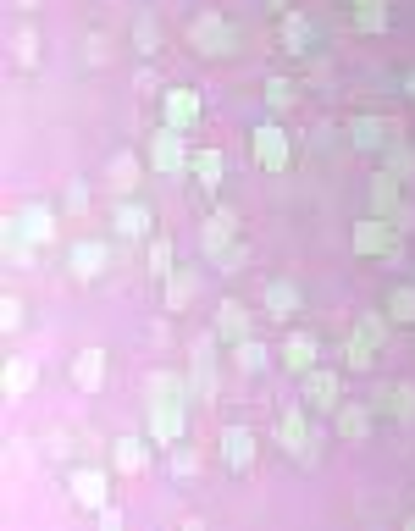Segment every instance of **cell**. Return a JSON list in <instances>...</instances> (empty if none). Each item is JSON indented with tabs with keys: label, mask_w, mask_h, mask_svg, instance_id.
Returning a JSON list of instances; mask_svg holds the SVG:
<instances>
[{
	"label": "cell",
	"mask_w": 415,
	"mask_h": 531,
	"mask_svg": "<svg viewBox=\"0 0 415 531\" xmlns=\"http://www.w3.org/2000/svg\"><path fill=\"white\" fill-rule=\"evenodd\" d=\"M388 332H393V316H388V310H366V316L349 327L344 366H349V371H371V366H377V354L388 349Z\"/></svg>",
	"instance_id": "cell-1"
},
{
	"label": "cell",
	"mask_w": 415,
	"mask_h": 531,
	"mask_svg": "<svg viewBox=\"0 0 415 531\" xmlns=\"http://www.w3.org/2000/svg\"><path fill=\"white\" fill-rule=\"evenodd\" d=\"M189 50L194 56H211V61H227L238 50V34H233V23H227L216 6H205V12H194L189 17Z\"/></svg>",
	"instance_id": "cell-2"
},
{
	"label": "cell",
	"mask_w": 415,
	"mask_h": 531,
	"mask_svg": "<svg viewBox=\"0 0 415 531\" xmlns=\"http://www.w3.org/2000/svg\"><path fill=\"white\" fill-rule=\"evenodd\" d=\"M349 244L366 260H388V266L404 260V233H399L393 216H366V222H355V238H349Z\"/></svg>",
	"instance_id": "cell-3"
},
{
	"label": "cell",
	"mask_w": 415,
	"mask_h": 531,
	"mask_svg": "<svg viewBox=\"0 0 415 531\" xmlns=\"http://www.w3.org/2000/svg\"><path fill=\"white\" fill-rule=\"evenodd\" d=\"M216 332H205V338H194V354H189V399L194 404H216V393H222V366H216Z\"/></svg>",
	"instance_id": "cell-4"
},
{
	"label": "cell",
	"mask_w": 415,
	"mask_h": 531,
	"mask_svg": "<svg viewBox=\"0 0 415 531\" xmlns=\"http://www.w3.org/2000/svg\"><path fill=\"white\" fill-rule=\"evenodd\" d=\"M144 432H150L155 449H172L189 432V404L183 399H144Z\"/></svg>",
	"instance_id": "cell-5"
},
{
	"label": "cell",
	"mask_w": 415,
	"mask_h": 531,
	"mask_svg": "<svg viewBox=\"0 0 415 531\" xmlns=\"http://www.w3.org/2000/svg\"><path fill=\"white\" fill-rule=\"evenodd\" d=\"M144 161H150V172H161V177H178V172H189V161H194V150L183 144V133L178 128H155L150 133V144H144Z\"/></svg>",
	"instance_id": "cell-6"
},
{
	"label": "cell",
	"mask_w": 415,
	"mask_h": 531,
	"mask_svg": "<svg viewBox=\"0 0 415 531\" xmlns=\"http://www.w3.org/2000/svg\"><path fill=\"white\" fill-rule=\"evenodd\" d=\"M56 227H61V211L56 205H23L12 222V249H45L56 244Z\"/></svg>",
	"instance_id": "cell-7"
},
{
	"label": "cell",
	"mask_w": 415,
	"mask_h": 531,
	"mask_svg": "<svg viewBox=\"0 0 415 531\" xmlns=\"http://www.w3.org/2000/svg\"><path fill=\"white\" fill-rule=\"evenodd\" d=\"M249 155H255V166L261 172H288V161H294V139H288L277 122H261V128L249 133Z\"/></svg>",
	"instance_id": "cell-8"
},
{
	"label": "cell",
	"mask_w": 415,
	"mask_h": 531,
	"mask_svg": "<svg viewBox=\"0 0 415 531\" xmlns=\"http://www.w3.org/2000/svg\"><path fill=\"white\" fill-rule=\"evenodd\" d=\"M299 399L310 404V415H332L344 404V377L327 371V366H310L305 377H299Z\"/></svg>",
	"instance_id": "cell-9"
},
{
	"label": "cell",
	"mask_w": 415,
	"mask_h": 531,
	"mask_svg": "<svg viewBox=\"0 0 415 531\" xmlns=\"http://www.w3.org/2000/svg\"><path fill=\"white\" fill-rule=\"evenodd\" d=\"M377 404H366V399H344L338 410H332V432L344 437V443H366L371 432H377Z\"/></svg>",
	"instance_id": "cell-10"
},
{
	"label": "cell",
	"mask_w": 415,
	"mask_h": 531,
	"mask_svg": "<svg viewBox=\"0 0 415 531\" xmlns=\"http://www.w3.org/2000/svg\"><path fill=\"white\" fill-rule=\"evenodd\" d=\"M216 454H222V465L233 476H249V471H255V460H261V443H255L249 426H227L222 443H216Z\"/></svg>",
	"instance_id": "cell-11"
},
{
	"label": "cell",
	"mask_w": 415,
	"mask_h": 531,
	"mask_svg": "<svg viewBox=\"0 0 415 531\" xmlns=\"http://www.w3.org/2000/svg\"><path fill=\"white\" fill-rule=\"evenodd\" d=\"M277 449L316 460V449H310V404H288V410L277 415Z\"/></svg>",
	"instance_id": "cell-12"
},
{
	"label": "cell",
	"mask_w": 415,
	"mask_h": 531,
	"mask_svg": "<svg viewBox=\"0 0 415 531\" xmlns=\"http://www.w3.org/2000/svg\"><path fill=\"white\" fill-rule=\"evenodd\" d=\"M233 244H238V211L216 205V211L200 222V255H205V260H216V255H227Z\"/></svg>",
	"instance_id": "cell-13"
},
{
	"label": "cell",
	"mask_w": 415,
	"mask_h": 531,
	"mask_svg": "<svg viewBox=\"0 0 415 531\" xmlns=\"http://www.w3.org/2000/svg\"><path fill=\"white\" fill-rule=\"evenodd\" d=\"M277 360H283V371H294V377H305L310 366H321V338L310 327H294L283 338V349H277Z\"/></svg>",
	"instance_id": "cell-14"
},
{
	"label": "cell",
	"mask_w": 415,
	"mask_h": 531,
	"mask_svg": "<svg viewBox=\"0 0 415 531\" xmlns=\"http://www.w3.org/2000/svg\"><path fill=\"white\" fill-rule=\"evenodd\" d=\"M200 117H205V100H200V89H166V95H161V122H166V128L189 133Z\"/></svg>",
	"instance_id": "cell-15"
},
{
	"label": "cell",
	"mask_w": 415,
	"mask_h": 531,
	"mask_svg": "<svg viewBox=\"0 0 415 531\" xmlns=\"http://www.w3.org/2000/svg\"><path fill=\"white\" fill-rule=\"evenodd\" d=\"M111 227H117V238L122 244H139V238H150L155 233V216H150V205L144 200H117V211H111Z\"/></svg>",
	"instance_id": "cell-16"
},
{
	"label": "cell",
	"mask_w": 415,
	"mask_h": 531,
	"mask_svg": "<svg viewBox=\"0 0 415 531\" xmlns=\"http://www.w3.org/2000/svg\"><path fill=\"white\" fill-rule=\"evenodd\" d=\"M106 260H111V244L106 238H78L67 255V272L78 277V283H95L100 272H106Z\"/></svg>",
	"instance_id": "cell-17"
},
{
	"label": "cell",
	"mask_w": 415,
	"mask_h": 531,
	"mask_svg": "<svg viewBox=\"0 0 415 531\" xmlns=\"http://www.w3.org/2000/svg\"><path fill=\"white\" fill-rule=\"evenodd\" d=\"M366 211L371 216H399L404 211V177H393L388 166H382V172L366 183Z\"/></svg>",
	"instance_id": "cell-18"
},
{
	"label": "cell",
	"mask_w": 415,
	"mask_h": 531,
	"mask_svg": "<svg viewBox=\"0 0 415 531\" xmlns=\"http://www.w3.org/2000/svg\"><path fill=\"white\" fill-rule=\"evenodd\" d=\"M393 133H399V128H393L388 117H371V111L349 117V144H355V150H366V155H382V150H388Z\"/></svg>",
	"instance_id": "cell-19"
},
{
	"label": "cell",
	"mask_w": 415,
	"mask_h": 531,
	"mask_svg": "<svg viewBox=\"0 0 415 531\" xmlns=\"http://www.w3.org/2000/svg\"><path fill=\"white\" fill-rule=\"evenodd\" d=\"M67 487H72V498H78V509H106V498H111L106 471H95V465H72Z\"/></svg>",
	"instance_id": "cell-20"
},
{
	"label": "cell",
	"mask_w": 415,
	"mask_h": 531,
	"mask_svg": "<svg viewBox=\"0 0 415 531\" xmlns=\"http://www.w3.org/2000/svg\"><path fill=\"white\" fill-rule=\"evenodd\" d=\"M67 377H72V388H78V393H100V388H106V349H95V343L78 349V354H72V366H67Z\"/></svg>",
	"instance_id": "cell-21"
},
{
	"label": "cell",
	"mask_w": 415,
	"mask_h": 531,
	"mask_svg": "<svg viewBox=\"0 0 415 531\" xmlns=\"http://www.w3.org/2000/svg\"><path fill=\"white\" fill-rule=\"evenodd\" d=\"M299 305H305V294H299V283H288V277H272V283H266V294H261V310L272 321H294L299 316Z\"/></svg>",
	"instance_id": "cell-22"
},
{
	"label": "cell",
	"mask_w": 415,
	"mask_h": 531,
	"mask_svg": "<svg viewBox=\"0 0 415 531\" xmlns=\"http://www.w3.org/2000/svg\"><path fill=\"white\" fill-rule=\"evenodd\" d=\"M111 471H122V476H144V471H150V432H144V437L122 432L117 443H111Z\"/></svg>",
	"instance_id": "cell-23"
},
{
	"label": "cell",
	"mask_w": 415,
	"mask_h": 531,
	"mask_svg": "<svg viewBox=\"0 0 415 531\" xmlns=\"http://www.w3.org/2000/svg\"><path fill=\"white\" fill-rule=\"evenodd\" d=\"M39 377H45V371H39V360H34V354H6L0 388L12 393V399H23V393H34V388H39Z\"/></svg>",
	"instance_id": "cell-24"
},
{
	"label": "cell",
	"mask_w": 415,
	"mask_h": 531,
	"mask_svg": "<svg viewBox=\"0 0 415 531\" xmlns=\"http://www.w3.org/2000/svg\"><path fill=\"white\" fill-rule=\"evenodd\" d=\"M371 404H377L382 415H393L399 426H415V382H393V388H377V393H371Z\"/></svg>",
	"instance_id": "cell-25"
},
{
	"label": "cell",
	"mask_w": 415,
	"mask_h": 531,
	"mask_svg": "<svg viewBox=\"0 0 415 531\" xmlns=\"http://www.w3.org/2000/svg\"><path fill=\"white\" fill-rule=\"evenodd\" d=\"M144 399H183V404H194L189 399V371H166V366L144 371Z\"/></svg>",
	"instance_id": "cell-26"
},
{
	"label": "cell",
	"mask_w": 415,
	"mask_h": 531,
	"mask_svg": "<svg viewBox=\"0 0 415 531\" xmlns=\"http://www.w3.org/2000/svg\"><path fill=\"white\" fill-rule=\"evenodd\" d=\"M189 177L200 183L205 194H216L222 189V177H227V155L216 150V144H205V150H194V161H189Z\"/></svg>",
	"instance_id": "cell-27"
},
{
	"label": "cell",
	"mask_w": 415,
	"mask_h": 531,
	"mask_svg": "<svg viewBox=\"0 0 415 531\" xmlns=\"http://www.w3.org/2000/svg\"><path fill=\"white\" fill-rule=\"evenodd\" d=\"M211 332H216V338H222V343H238V338H249V332H255V327H249V310L238 305V299H222V305H216V321H211Z\"/></svg>",
	"instance_id": "cell-28"
},
{
	"label": "cell",
	"mask_w": 415,
	"mask_h": 531,
	"mask_svg": "<svg viewBox=\"0 0 415 531\" xmlns=\"http://www.w3.org/2000/svg\"><path fill=\"white\" fill-rule=\"evenodd\" d=\"M139 172H144V166H139V155H133V150H117L106 161V183L117 189V200H128V194L139 189Z\"/></svg>",
	"instance_id": "cell-29"
},
{
	"label": "cell",
	"mask_w": 415,
	"mask_h": 531,
	"mask_svg": "<svg viewBox=\"0 0 415 531\" xmlns=\"http://www.w3.org/2000/svg\"><path fill=\"white\" fill-rule=\"evenodd\" d=\"M178 266V249H172V238H161V233H150L144 238V272L155 277V283H166V272Z\"/></svg>",
	"instance_id": "cell-30"
},
{
	"label": "cell",
	"mask_w": 415,
	"mask_h": 531,
	"mask_svg": "<svg viewBox=\"0 0 415 531\" xmlns=\"http://www.w3.org/2000/svg\"><path fill=\"white\" fill-rule=\"evenodd\" d=\"M194 294H200V277H194L189 266H172V272H166V316H172V310H189Z\"/></svg>",
	"instance_id": "cell-31"
},
{
	"label": "cell",
	"mask_w": 415,
	"mask_h": 531,
	"mask_svg": "<svg viewBox=\"0 0 415 531\" xmlns=\"http://www.w3.org/2000/svg\"><path fill=\"white\" fill-rule=\"evenodd\" d=\"M233 366L244 371V377H255V371L272 366V349H266V343L255 338V332H249V338H238V343H233Z\"/></svg>",
	"instance_id": "cell-32"
},
{
	"label": "cell",
	"mask_w": 415,
	"mask_h": 531,
	"mask_svg": "<svg viewBox=\"0 0 415 531\" xmlns=\"http://www.w3.org/2000/svg\"><path fill=\"white\" fill-rule=\"evenodd\" d=\"M382 166H388L393 177H404V183H410V177H415V144L404 139V133H393L388 150H382Z\"/></svg>",
	"instance_id": "cell-33"
},
{
	"label": "cell",
	"mask_w": 415,
	"mask_h": 531,
	"mask_svg": "<svg viewBox=\"0 0 415 531\" xmlns=\"http://www.w3.org/2000/svg\"><path fill=\"white\" fill-rule=\"evenodd\" d=\"M310 39H316V28H310L305 12H283V50L288 56H299V50H310Z\"/></svg>",
	"instance_id": "cell-34"
},
{
	"label": "cell",
	"mask_w": 415,
	"mask_h": 531,
	"mask_svg": "<svg viewBox=\"0 0 415 531\" xmlns=\"http://www.w3.org/2000/svg\"><path fill=\"white\" fill-rule=\"evenodd\" d=\"M355 34H388V0H355Z\"/></svg>",
	"instance_id": "cell-35"
},
{
	"label": "cell",
	"mask_w": 415,
	"mask_h": 531,
	"mask_svg": "<svg viewBox=\"0 0 415 531\" xmlns=\"http://www.w3.org/2000/svg\"><path fill=\"white\" fill-rule=\"evenodd\" d=\"M200 449H189V443H172V449H166V471L178 476V482H189V476H200Z\"/></svg>",
	"instance_id": "cell-36"
},
{
	"label": "cell",
	"mask_w": 415,
	"mask_h": 531,
	"mask_svg": "<svg viewBox=\"0 0 415 531\" xmlns=\"http://www.w3.org/2000/svg\"><path fill=\"white\" fill-rule=\"evenodd\" d=\"M133 45H139V56H155V50L166 45V34H161V23H155L150 12H139L133 17Z\"/></svg>",
	"instance_id": "cell-37"
},
{
	"label": "cell",
	"mask_w": 415,
	"mask_h": 531,
	"mask_svg": "<svg viewBox=\"0 0 415 531\" xmlns=\"http://www.w3.org/2000/svg\"><path fill=\"white\" fill-rule=\"evenodd\" d=\"M12 61H17V67H39V28H17V34H12Z\"/></svg>",
	"instance_id": "cell-38"
},
{
	"label": "cell",
	"mask_w": 415,
	"mask_h": 531,
	"mask_svg": "<svg viewBox=\"0 0 415 531\" xmlns=\"http://www.w3.org/2000/svg\"><path fill=\"white\" fill-rule=\"evenodd\" d=\"M388 316L399 321V327H415V283H399L388 294Z\"/></svg>",
	"instance_id": "cell-39"
},
{
	"label": "cell",
	"mask_w": 415,
	"mask_h": 531,
	"mask_svg": "<svg viewBox=\"0 0 415 531\" xmlns=\"http://www.w3.org/2000/svg\"><path fill=\"white\" fill-rule=\"evenodd\" d=\"M261 95H266V106H272V111H288V106H294V78H283V72H277V78H266V89H261Z\"/></svg>",
	"instance_id": "cell-40"
},
{
	"label": "cell",
	"mask_w": 415,
	"mask_h": 531,
	"mask_svg": "<svg viewBox=\"0 0 415 531\" xmlns=\"http://www.w3.org/2000/svg\"><path fill=\"white\" fill-rule=\"evenodd\" d=\"M211 266H216V272H222V277H238V272H244V266H249V244H233V249H227V255H216Z\"/></svg>",
	"instance_id": "cell-41"
},
{
	"label": "cell",
	"mask_w": 415,
	"mask_h": 531,
	"mask_svg": "<svg viewBox=\"0 0 415 531\" xmlns=\"http://www.w3.org/2000/svg\"><path fill=\"white\" fill-rule=\"evenodd\" d=\"M83 61H89V67H106V61H111V39L106 34H89V39H83Z\"/></svg>",
	"instance_id": "cell-42"
},
{
	"label": "cell",
	"mask_w": 415,
	"mask_h": 531,
	"mask_svg": "<svg viewBox=\"0 0 415 531\" xmlns=\"http://www.w3.org/2000/svg\"><path fill=\"white\" fill-rule=\"evenodd\" d=\"M61 211H67V216H83V211H89V189H83V183H67V194H61Z\"/></svg>",
	"instance_id": "cell-43"
},
{
	"label": "cell",
	"mask_w": 415,
	"mask_h": 531,
	"mask_svg": "<svg viewBox=\"0 0 415 531\" xmlns=\"http://www.w3.org/2000/svg\"><path fill=\"white\" fill-rule=\"evenodd\" d=\"M45 449H50V460H61V465H67V460H72V437H67V432H50V443H45Z\"/></svg>",
	"instance_id": "cell-44"
},
{
	"label": "cell",
	"mask_w": 415,
	"mask_h": 531,
	"mask_svg": "<svg viewBox=\"0 0 415 531\" xmlns=\"http://www.w3.org/2000/svg\"><path fill=\"white\" fill-rule=\"evenodd\" d=\"M133 83H139V95H166V89H161V78H155L150 67H139V72H133Z\"/></svg>",
	"instance_id": "cell-45"
},
{
	"label": "cell",
	"mask_w": 415,
	"mask_h": 531,
	"mask_svg": "<svg viewBox=\"0 0 415 531\" xmlns=\"http://www.w3.org/2000/svg\"><path fill=\"white\" fill-rule=\"evenodd\" d=\"M150 343H155V349H166V343H172V321H166V316L150 321Z\"/></svg>",
	"instance_id": "cell-46"
},
{
	"label": "cell",
	"mask_w": 415,
	"mask_h": 531,
	"mask_svg": "<svg viewBox=\"0 0 415 531\" xmlns=\"http://www.w3.org/2000/svg\"><path fill=\"white\" fill-rule=\"evenodd\" d=\"M23 327V305H17V294H6V332Z\"/></svg>",
	"instance_id": "cell-47"
},
{
	"label": "cell",
	"mask_w": 415,
	"mask_h": 531,
	"mask_svg": "<svg viewBox=\"0 0 415 531\" xmlns=\"http://www.w3.org/2000/svg\"><path fill=\"white\" fill-rule=\"evenodd\" d=\"M95 520H100V531H117V526H122V515H117L111 504H106V509H95Z\"/></svg>",
	"instance_id": "cell-48"
},
{
	"label": "cell",
	"mask_w": 415,
	"mask_h": 531,
	"mask_svg": "<svg viewBox=\"0 0 415 531\" xmlns=\"http://www.w3.org/2000/svg\"><path fill=\"white\" fill-rule=\"evenodd\" d=\"M404 95H410V106H415V72H410V78H404Z\"/></svg>",
	"instance_id": "cell-49"
},
{
	"label": "cell",
	"mask_w": 415,
	"mask_h": 531,
	"mask_svg": "<svg viewBox=\"0 0 415 531\" xmlns=\"http://www.w3.org/2000/svg\"><path fill=\"white\" fill-rule=\"evenodd\" d=\"M404 531H415V509H410V515H404Z\"/></svg>",
	"instance_id": "cell-50"
},
{
	"label": "cell",
	"mask_w": 415,
	"mask_h": 531,
	"mask_svg": "<svg viewBox=\"0 0 415 531\" xmlns=\"http://www.w3.org/2000/svg\"><path fill=\"white\" fill-rule=\"evenodd\" d=\"M17 6H39V0H17Z\"/></svg>",
	"instance_id": "cell-51"
},
{
	"label": "cell",
	"mask_w": 415,
	"mask_h": 531,
	"mask_svg": "<svg viewBox=\"0 0 415 531\" xmlns=\"http://www.w3.org/2000/svg\"><path fill=\"white\" fill-rule=\"evenodd\" d=\"M272 6H283V0H272Z\"/></svg>",
	"instance_id": "cell-52"
},
{
	"label": "cell",
	"mask_w": 415,
	"mask_h": 531,
	"mask_svg": "<svg viewBox=\"0 0 415 531\" xmlns=\"http://www.w3.org/2000/svg\"><path fill=\"white\" fill-rule=\"evenodd\" d=\"M349 6H355V0H349Z\"/></svg>",
	"instance_id": "cell-53"
}]
</instances>
